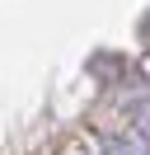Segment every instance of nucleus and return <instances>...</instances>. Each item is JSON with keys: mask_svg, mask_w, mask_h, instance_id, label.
Returning a JSON list of instances; mask_svg holds the SVG:
<instances>
[{"mask_svg": "<svg viewBox=\"0 0 150 155\" xmlns=\"http://www.w3.org/2000/svg\"><path fill=\"white\" fill-rule=\"evenodd\" d=\"M103 155H150V146L136 141V136H108L103 141Z\"/></svg>", "mask_w": 150, "mask_h": 155, "instance_id": "nucleus-1", "label": "nucleus"}]
</instances>
